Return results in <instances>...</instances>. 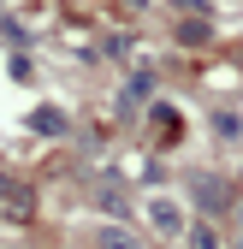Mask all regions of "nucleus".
<instances>
[{
	"label": "nucleus",
	"mask_w": 243,
	"mask_h": 249,
	"mask_svg": "<svg viewBox=\"0 0 243 249\" xmlns=\"http://www.w3.org/2000/svg\"><path fill=\"white\" fill-rule=\"evenodd\" d=\"M196 196H202V208H226V184H220V178H202Z\"/></svg>",
	"instance_id": "39448f33"
},
{
	"label": "nucleus",
	"mask_w": 243,
	"mask_h": 249,
	"mask_svg": "<svg viewBox=\"0 0 243 249\" xmlns=\"http://www.w3.org/2000/svg\"><path fill=\"white\" fill-rule=\"evenodd\" d=\"M178 42H208V24H178Z\"/></svg>",
	"instance_id": "0eeeda50"
},
{
	"label": "nucleus",
	"mask_w": 243,
	"mask_h": 249,
	"mask_svg": "<svg viewBox=\"0 0 243 249\" xmlns=\"http://www.w3.org/2000/svg\"><path fill=\"white\" fill-rule=\"evenodd\" d=\"M190 249H220V237H214V231H208V226L196 220V231H190Z\"/></svg>",
	"instance_id": "423d86ee"
},
{
	"label": "nucleus",
	"mask_w": 243,
	"mask_h": 249,
	"mask_svg": "<svg viewBox=\"0 0 243 249\" xmlns=\"http://www.w3.org/2000/svg\"><path fill=\"white\" fill-rule=\"evenodd\" d=\"M0 213H6V220H30V213H36V196H30V184L24 178H12V172H0Z\"/></svg>",
	"instance_id": "f257e3e1"
},
{
	"label": "nucleus",
	"mask_w": 243,
	"mask_h": 249,
	"mask_svg": "<svg viewBox=\"0 0 243 249\" xmlns=\"http://www.w3.org/2000/svg\"><path fill=\"white\" fill-rule=\"evenodd\" d=\"M95 249H142V237H131L125 226H101V237H95Z\"/></svg>",
	"instance_id": "7ed1b4c3"
},
{
	"label": "nucleus",
	"mask_w": 243,
	"mask_h": 249,
	"mask_svg": "<svg viewBox=\"0 0 243 249\" xmlns=\"http://www.w3.org/2000/svg\"><path fill=\"white\" fill-rule=\"evenodd\" d=\"M148 226H155L160 237H178L184 231V202L178 196H148Z\"/></svg>",
	"instance_id": "f03ea898"
},
{
	"label": "nucleus",
	"mask_w": 243,
	"mask_h": 249,
	"mask_svg": "<svg viewBox=\"0 0 243 249\" xmlns=\"http://www.w3.org/2000/svg\"><path fill=\"white\" fill-rule=\"evenodd\" d=\"M131 101H142V95H155V77H131V89H125Z\"/></svg>",
	"instance_id": "6e6552de"
},
{
	"label": "nucleus",
	"mask_w": 243,
	"mask_h": 249,
	"mask_svg": "<svg viewBox=\"0 0 243 249\" xmlns=\"http://www.w3.org/2000/svg\"><path fill=\"white\" fill-rule=\"evenodd\" d=\"M237 220H243V196H237Z\"/></svg>",
	"instance_id": "1a4fd4ad"
},
{
	"label": "nucleus",
	"mask_w": 243,
	"mask_h": 249,
	"mask_svg": "<svg viewBox=\"0 0 243 249\" xmlns=\"http://www.w3.org/2000/svg\"><path fill=\"white\" fill-rule=\"evenodd\" d=\"M30 124H36L42 137H59V131H66V113H59V107H36V119H30Z\"/></svg>",
	"instance_id": "20e7f679"
}]
</instances>
